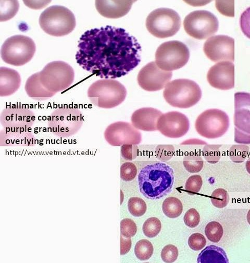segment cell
<instances>
[{
    "mask_svg": "<svg viewBox=\"0 0 250 263\" xmlns=\"http://www.w3.org/2000/svg\"><path fill=\"white\" fill-rule=\"evenodd\" d=\"M221 145H210L204 148L203 153L205 159L211 163H216L221 158Z\"/></svg>",
    "mask_w": 250,
    "mask_h": 263,
    "instance_id": "d590c367",
    "label": "cell"
},
{
    "mask_svg": "<svg viewBox=\"0 0 250 263\" xmlns=\"http://www.w3.org/2000/svg\"><path fill=\"white\" fill-rule=\"evenodd\" d=\"M203 184L202 177L198 175L190 177L185 183V189L191 194H196L200 192Z\"/></svg>",
    "mask_w": 250,
    "mask_h": 263,
    "instance_id": "74e56055",
    "label": "cell"
},
{
    "mask_svg": "<svg viewBox=\"0 0 250 263\" xmlns=\"http://www.w3.org/2000/svg\"><path fill=\"white\" fill-rule=\"evenodd\" d=\"M76 54L80 67L101 79L128 74L141 62V47L124 29L111 26L87 30Z\"/></svg>",
    "mask_w": 250,
    "mask_h": 263,
    "instance_id": "6da1fadb",
    "label": "cell"
},
{
    "mask_svg": "<svg viewBox=\"0 0 250 263\" xmlns=\"http://www.w3.org/2000/svg\"><path fill=\"white\" fill-rule=\"evenodd\" d=\"M36 51V44L32 39L24 35H15L4 43L1 55L6 63L20 67L30 62Z\"/></svg>",
    "mask_w": 250,
    "mask_h": 263,
    "instance_id": "ba28073f",
    "label": "cell"
},
{
    "mask_svg": "<svg viewBox=\"0 0 250 263\" xmlns=\"http://www.w3.org/2000/svg\"><path fill=\"white\" fill-rule=\"evenodd\" d=\"M174 183L173 170L163 162L148 164L138 175L140 191L149 200H159L166 196L171 192Z\"/></svg>",
    "mask_w": 250,
    "mask_h": 263,
    "instance_id": "7a4b0ae2",
    "label": "cell"
},
{
    "mask_svg": "<svg viewBox=\"0 0 250 263\" xmlns=\"http://www.w3.org/2000/svg\"><path fill=\"white\" fill-rule=\"evenodd\" d=\"M198 263H228L225 251L221 248L210 246L201 251L197 259Z\"/></svg>",
    "mask_w": 250,
    "mask_h": 263,
    "instance_id": "d4e9b609",
    "label": "cell"
},
{
    "mask_svg": "<svg viewBox=\"0 0 250 263\" xmlns=\"http://www.w3.org/2000/svg\"><path fill=\"white\" fill-rule=\"evenodd\" d=\"M0 121L5 128L12 130L26 131L36 121L35 113L23 105L9 106L3 110Z\"/></svg>",
    "mask_w": 250,
    "mask_h": 263,
    "instance_id": "5bb4252c",
    "label": "cell"
},
{
    "mask_svg": "<svg viewBox=\"0 0 250 263\" xmlns=\"http://www.w3.org/2000/svg\"><path fill=\"white\" fill-rule=\"evenodd\" d=\"M235 142L250 144V93L235 94Z\"/></svg>",
    "mask_w": 250,
    "mask_h": 263,
    "instance_id": "4fadbf2b",
    "label": "cell"
},
{
    "mask_svg": "<svg viewBox=\"0 0 250 263\" xmlns=\"http://www.w3.org/2000/svg\"><path fill=\"white\" fill-rule=\"evenodd\" d=\"M158 129L164 136L173 139L184 136L190 128V122L184 114L171 111L163 114L158 122Z\"/></svg>",
    "mask_w": 250,
    "mask_h": 263,
    "instance_id": "e0dca14e",
    "label": "cell"
},
{
    "mask_svg": "<svg viewBox=\"0 0 250 263\" xmlns=\"http://www.w3.org/2000/svg\"><path fill=\"white\" fill-rule=\"evenodd\" d=\"M39 74L42 85L55 94L70 88L75 79L73 68L69 64L61 61L49 63Z\"/></svg>",
    "mask_w": 250,
    "mask_h": 263,
    "instance_id": "8992f818",
    "label": "cell"
},
{
    "mask_svg": "<svg viewBox=\"0 0 250 263\" xmlns=\"http://www.w3.org/2000/svg\"><path fill=\"white\" fill-rule=\"evenodd\" d=\"M161 256L163 261L165 262H174L178 258V250L177 248L174 245H167L163 249Z\"/></svg>",
    "mask_w": 250,
    "mask_h": 263,
    "instance_id": "f35d334b",
    "label": "cell"
},
{
    "mask_svg": "<svg viewBox=\"0 0 250 263\" xmlns=\"http://www.w3.org/2000/svg\"><path fill=\"white\" fill-rule=\"evenodd\" d=\"M136 1H108L97 0L96 8L102 16L111 19L119 18L128 14Z\"/></svg>",
    "mask_w": 250,
    "mask_h": 263,
    "instance_id": "44dd1931",
    "label": "cell"
},
{
    "mask_svg": "<svg viewBox=\"0 0 250 263\" xmlns=\"http://www.w3.org/2000/svg\"><path fill=\"white\" fill-rule=\"evenodd\" d=\"M25 89L30 98L38 101L47 100L55 95L48 90L42 85L40 81L39 72L31 76L27 79Z\"/></svg>",
    "mask_w": 250,
    "mask_h": 263,
    "instance_id": "cb8c5ba5",
    "label": "cell"
},
{
    "mask_svg": "<svg viewBox=\"0 0 250 263\" xmlns=\"http://www.w3.org/2000/svg\"><path fill=\"white\" fill-rule=\"evenodd\" d=\"M190 247L194 251H198L203 249L206 245V240L204 236L200 234H194L189 239Z\"/></svg>",
    "mask_w": 250,
    "mask_h": 263,
    "instance_id": "60d3db41",
    "label": "cell"
},
{
    "mask_svg": "<svg viewBox=\"0 0 250 263\" xmlns=\"http://www.w3.org/2000/svg\"><path fill=\"white\" fill-rule=\"evenodd\" d=\"M107 142L113 146L123 145H138L142 141L140 132L133 125L119 121L110 124L105 132Z\"/></svg>",
    "mask_w": 250,
    "mask_h": 263,
    "instance_id": "9a60e30c",
    "label": "cell"
},
{
    "mask_svg": "<svg viewBox=\"0 0 250 263\" xmlns=\"http://www.w3.org/2000/svg\"><path fill=\"white\" fill-rule=\"evenodd\" d=\"M138 149L136 145H123L121 147L122 157L127 160L135 159L138 156Z\"/></svg>",
    "mask_w": 250,
    "mask_h": 263,
    "instance_id": "7bdbcfd3",
    "label": "cell"
},
{
    "mask_svg": "<svg viewBox=\"0 0 250 263\" xmlns=\"http://www.w3.org/2000/svg\"><path fill=\"white\" fill-rule=\"evenodd\" d=\"M199 85L189 79H177L166 85L163 91L166 102L176 108L186 109L197 104L202 97Z\"/></svg>",
    "mask_w": 250,
    "mask_h": 263,
    "instance_id": "277c9868",
    "label": "cell"
},
{
    "mask_svg": "<svg viewBox=\"0 0 250 263\" xmlns=\"http://www.w3.org/2000/svg\"><path fill=\"white\" fill-rule=\"evenodd\" d=\"M162 223L159 219L156 217L148 218L143 225L144 235L149 238L157 236L161 232Z\"/></svg>",
    "mask_w": 250,
    "mask_h": 263,
    "instance_id": "f1b7e54d",
    "label": "cell"
},
{
    "mask_svg": "<svg viewBox=\"0 0 250 263\" xmlns=\"http://www.w3.org/2000/svg\"><path fill=\"white\" fill-rule=\"evenodd\" d=\"M137 174V167L133 162H124L121 166L120 177L123 181H132L136 178Z\"/></svg>",
    "mask_w": 250,
    "mask_h": 263,
    "instance_id": "e575fe53",
    "label": "cell"
},
{
    "mask_svg": "<svg viewBox=\"0 0 250 263\" xmlns=\"http://www.w3.org/2000/svg\"><path fill=\"white\" fill-rule=\"evenodd\" d=\"M172 72L160 69L155 62L147 64L139 72L137 81L139 86L148 91L163 89L172 79Z\"/></svg>",
    "mask_w": 250,
    "mask_h": 263,
    "instance_id": "2e32d148",
    "label": "cell"
},
{
    "mask_svg": "<svg viewBox=\"0 0 250 263\" xmlns=\"http://www.w3.org/2000/svg\"><path fill=\"white\" fill-rule=\"evenodd\" d=\"M131 238L121 235L120 254L121 255L127 254L130 251L132 243Z\"/></svg>",
    "mask_w": 250,
    "mask_h": 263,
    "instance_id": "ee69618b",
    "label": "cell"
},
{
    "mask_svg": "<svg viewBox=\"0 0 250 263\" xmlns=\"http://www.w3.org/2000/svg\"><path fill=\"white\" fill-rule=\"evenodd\" d=\"M207 80L213 87L227 90L235 87V66L229 61L216 63L209 70Z\"/></svg>",
    "mask_w": 250,
    "mask_h": 263,
    "instance_id": "d6986e66",
    "label": "cell"
},
{
    "mask_svg": "<svg viewBox=\"0 0 250 263\" xmlns=\"http://www.w3.org/2000/svg\"><path fill=\"white\" fill-rule=\"evenodd\" d=\"M21 81L17 71L7 67L0 68V96L13 95L19 88Z\"/></svg>",
    "mask_w": 250,
    "mask_h": 263,
    "instance_id": "603a6c76",
    "label": "cell"
},
{
    "mask_svg": "<svg viewBox=\"0 0 250 263\" xmlns=\"http://www.w3.org/2000/svg\"><path fill=\"white\" fill-rule=\"evenodd\" d=\"M240 24L243 34L250 39V7L242 13Z\"/></svg>",
    "mask_w": 250,
    "mask_h": 263,
    "instance_id": "b9f144b4",
    "label": "cell"
},
{
    "mask_svg": "<svg viewBox=\"0 0 250 263\" xmlns=\"http://www.w3.org/2000/svg\"><path fill=\"white\" fill-rule=\"evenodd\" d=\"M121 235L128 238L134 237L137 232L136 223L131 219H124L120 222Z\"/></svg>",
    "mask_w": 250,
    "mask_h": 263,
    "instance_id": "8d00e7d4",
    "label": "cell"
},
{
    "mask_svg": "<svg viewBox=\"0 0 250 263\" xmlns=\"http://www.w3.org/2000/svg\"><path fill=\"white\" fill-rule=\"evenodd\" d=\"M87 93L93 105L101 108L111 109L123 102L128 92L126 88L118 81L105 79L92 84Z\"/></svg>",
    "mask_w": 250,
    "mask_h": 263,
    "instance_id": "3957f363",
    "label": "cell"
},
{
    "mask_svg": "<svg viewBox=\"0 0 250 263\" xmlns=\"http://www.w3.org/2000/svg\"><path fill=\"white\" fill-rule=\"evenodd\" d=\"M230 126V118L227 114L217 109L204 111L197 118L195 128L201 137L215 139L223 137Z\"/></svg>",
    "mask_w": 250,
    "mask_h": 263,
    "instance_id": "8fae6325",
    "label": "cell"
},
{
    "mask_svg": "<svg viewBox=\"0 0 250 263\" xmlns=\"http://www.w3.org/2000/svg\"><path fill=\"white\" fill-rule=\"evenodd\" d=\"M224 230L222 226L217 221L209 222L205 229V234L211 242L217 243L223 237Z\"/></svg>",
    "mask_w": 250,
    "mask_h": 263,
    "instance_id": "f546056e",
    "label": "cell"
},
{
    "mask_svg": "<svg viewBox=\"0 0 250 263\" xmlns=\"http://www.w3.org/2000/svg\"><path fill=\"white\" fill-rule=\"evenodd\" d=\"M162 112L153 108H142L132 116V125L137 129L145 132L158 130V122Z\"/></svg>",
    "mask_w": 250,
    "mask_h": 263,
    "instance_id": "ffe728a7",
    "label": "cell"
},
{
    "mask_svg": "<svg viewBox=\"0 0 250 263\" xmlns=\"http://www.w3.org/2000/svg\"><path fill=\"white\" fill-rule=\"evenodd\" d=\"M190 58L189 48L177 41L163 43L155 53V62L160 69L168 72L182 68Z\"/></svg>",
    "mask_w": 250,
    "mask_h": 263,
    "instance_id": "30bf717a",
    "label": "cell"
},
{
    "mask_svg": "<svg viewBox=\"0 0 250 263\" xmlns=\"http://www.w3.org/2000/svg\"><path fill=\"white\" fill-rule=\"evenodd\" d=\"M246 219L248 224L250 225V210L248 211L247 213Z\"/></svg>",
    "mask_w": 250,
    "mask_h": 263,
    "instance_id": "bcb514c9",
    "label": "cell"
},
{
    "mask_svg": "<svg viewBox=\"0 0 250 263\" xmlns=\"http://www.w3.org/2000/svg\"><path fill=\"white\" fill-rule=\"evenodd\" d=\"M39 25L49 35L62 37L70 34L76 26L73 13L64 6H53L46 9L40 15Z\"/></svg>",
    "mask_w": 250,
    "mask_h": 263,
    "instance_id": "5b68a950",
    "label": "cell"
},
{
    "mask_svg": "<svg viewBox=\"0 0 250 263\" xmlns=\"http://www.w3.org/2000/svg\"><path fill=\"white\" fill-rule=\"evenodd\" d=\"M84 121V117L79 109L66 106L58 108L51 114L48 126L54 135L69 138L78 133Z\"/></svg>",
    "mask_w": 250,
    "mask_h": 263,
    "instance_id": "52a82bcc",
    "label": "cell"
},
{
    "mask_svg": "<svg viewBox=\"0 0 250 263\" xmlns=\"http://www.w3.org/2000/svg\"><path fill=\"white\" fill-rule=\"evenodd\" d=\"M211 201L215 208L223 209L228 205L230 202V196L226 190L219 188L212 193Z\"/></svg>",
    "mask_w": 250,
    "mask_h": 263,
    "instance_id": "1f68e13d",
    "label": "cell"
},
{
    "mask_svg": "<svg viewBox=\"0 0 250 263\" xmlns=\"http://www.w3.org/2000/svg\"><path fill=\"white\" fill-rule=\"evenodd\" d=\"M19 8L18 1H0V21L6 22L13 17L17 13Z\"/></svg>",
    "mask_w": 250,
    "mask_h": 263,
    "instance_id": "83f0119b",
    "label": "cell"
},
{
    "mask_svg": "<svg viewBox=\"0 0 250 263\" xmlns=\"http://www.w3.org/2000/svg\"><path fill=\"white\" fill-rule=\"evenodd\" d=\"M183 220L185 224L191 228L197 227L200 221V215L195 209H191L185 214Z\"/></svg>",
    "mask_w": 250,
    "mask_h": 263,
    "instance_id": "ab89813d",
    "label": "cell"
},
{
    "mask_svg": "<svg viewBox=\"0 0 250 263\" xmlns=\"http://www.w3.org/2000/svg\"><path fill=\"white\" fill-rule=\"evenodd\" d=\"M203 51L211 61L235 60V41L228 36L217 35L210 37L205 43Z\"/></svg>",
    "mask_w": 250,
    "mask_h": 263,
    "instance_id": "ac0fdd59",
    "label": "cell"
},
{
    "mask_svg": "<svg viewBox=\"0 0 250 263\" xmlns=\"http://www.w3.org/2000/svg\"><path fill=\"white\" fill-rule=\"evenodd\" d=\"M183 27L187 35L195 39L203 40L215 34L218 30L219 22L210 12L198 10L185 17Z\"/></svg>",
    "mask_w": 250,
    "mask_h": 263,
    "instance_id": "7c38bea8",
    "label": "cell"
},
{
    "mask_svg": "<svg viewBox=\"0 0 250 263\" xmlns=\"http://www.w3.org/2000/svg\"><path fill=\"white\" fill-rule=\"evenodd\" d=\"M154 249L152 244L146 239L139 241L135 247L136 257L142 261L149 259L152 256Z\"/></svg>",
    "mask_w": 250,
    "mask_h": 263,
    "instance_id": "4dcf8cb0",
    "label": "cell"
},
{
    "mask_svg": "<svg viewBox=\"0 0 250 263\" xmlns=\"http://www.w3.org/2000/svg\"><path fill=\"white\" fill-rule=\"evenodd\" d=\"M162 210L167 217L176 218L182 214L183 205L181 202L176 197H170L163 202Z\"/></svg>",
    "mask_w": 250,
    "mask_h": 263,
    "instance_id": "484cf974",
    "label": "cell"
},
{
    "mask_svg": "<svg viewBox=\"0 0 250 263\" xmlns=\"http://www.w3.org/2000/svg\"><path fill=\"white\" fill-rule=\"evenodd\" d=\"M183 165L187 172L193 174L198 173L202 170L204 162L199 154L192 152L184 157Z\"/></svg>",
    "mask_w": 250,
    "mask_h": 263,
    "instance_id": "4316f807",
    "label": "cell"
},
{
    "mask_svg": "<svg viewBox=\"0 0 250 263\" xmlns=\"http://www.w3.org/2000/svg\"><path fill=\"white\" fill-rule=\"evenodd\" d=\"M130 213L134 217H141L144 215L147 207L145 202L139 197H132L128 203Z\"/></svg>",
    "mask_w": 250,
    "mask_h": 263,
    "instance_id": "d6a6232c",
    "label": "cell"
},
{
    "mask_svg": "<svg viewBox=\"0 0 250 263\" xmlns=\"http://www.w3.org/2000/svg\"><path fill=\"white\" fill-rule=\"evenodd\" d=\"M249 154V147L242 144L234 145L230 150L231 159L235 163H242L245 161Z\"/></svg>",
    "mask_w": 250,
    "mask_h": 263,
    "instance_id": "836d02e7",
    "label": "cell"
},
{
    "mask_svg": "<svg viewBox=\"0 0 250 263\" xmlns=\"http://www.w3.org/2000/svg\"><path fill=\"white\" fill-rule=\"evenodd\" d=\"M2 146H34L36 140L31 130L17 131L5 128L0 133Z\"/></svg>",
    "mask_w": 250,
    "mask_h": 263,
    "instance_id": "7402d4cb",
    "label": "cell"
},
{
    "mask_svg": "<svg viewBox=\"0 0 250 263\" xmlns=\"http://www.w3.org/2000/svg\"><path fill=\"white\" fill-rule=\"evenodd\" d=\"M245 168L247 172L250 175V157L246 162Z\"/></svg>",
    "mask_w": 250,
    "mask_h": 263,
    "instance_id": "f6af8a7d",
    "label": "cell"
},
{
    "mask_svg": "<svg viewBox=\"0 0 250 263\" xmlns=\"http://www.w3.org/2000/svg\"><path fill=\"white\" fill-rule=\"evenodd\" d=\"M181 18L174 10L160 8L154 10L147 17L146 27L153 36L166 39L176 35L181 27Z\"/></svg>",
    "mask_w": 250,
    "mask_h": 263,
    "instance_id": "9c48e42d",
    "label": "cell"
}]
</instances>
